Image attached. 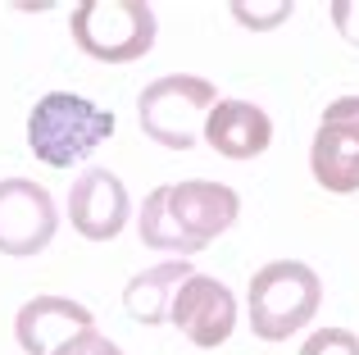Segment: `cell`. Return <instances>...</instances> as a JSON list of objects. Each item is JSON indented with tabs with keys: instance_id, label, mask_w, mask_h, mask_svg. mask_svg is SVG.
I'll list each match as a JSON object with an SVG mask.
<instances>
[{
	"instance_id": "cell-1",
	"label": "cell",
	"mask_w": 359,
	"mask_h": 355,
	"mask_svg": "<svg viewBox=\"0 0 359 355\" xmlns=\"http://www.w3.org/2000/svg\"><path fill=\"white\" fill-rule=\"evenodd\" d=\"M114 137V114L73 91H46L27 114V151L50 169H73Z\"/></svg>"
},
{
	"instance_id": "cell-15",
	"label": "cell",
	"mask_w": 359,
	"mask_h": 355,
	"mask_svg": "<svg viewBox=\"0 0 359 355\" xmlns=\"http://www.w3.org/2000/svg\"><path fill=\"white\" fill-rule=\"evenodd\" d=\"M300 355H359V337L351 328H318L305 337Z\"/></svg>"
},
{
	"instance_id": "cell-2",
	"label": "cell",
	"mask_w": 359,
	"mask_h": 355,
	"mask_svg": "<svg viewBox=\"0 0 359 355\" xmlns=\"http://www.w3.org/2000/svg\"><path fill=\"white\" fill-rule=\"evenodd\" d=\"M323 305V283L300 260H273L250 278L245 310H250V333L259 342H287L305 323H314Z\"/></svg>"
},
{
	"instance_id": "cell-11",
	"label": "cell",
	"mask_w": 359,
	"mask_h": 355,
	"mask_svg": "<svg viewBox=\"0 0 359 355\" xmlns=\"http://www.w3.org/2000/svg\"><path fill=\"white\" fill-rule=\"evenodd\" d=\"M201 142H210V151L223 160H255L273 146V119L250 100H219L205 119Z\"/></svg>"
},
{
	"instance_id": "cell-16",
	"label": "cell",
	"mask_w": 359,
	"mask_h": 355,
	"mask_svg": "<svg viewBox=\"0 0 359 355\" xmlns=\"http://www.w3.org/2000/svg\"><path fill=\"white\" fill-rule=\"evenodd\" d=\"M55 355H123V351H118V342H109L100 328H87V333H78V337H69Z\"/></svg>"
},
{
	"instance_id": "cell-12",
	"label": "cell",
	"mask_w": 359,
	"mask_h": 355,
	"mask_svg": "<svg viewBox=\"0 0 359 355\" xmlns=\"http://www.w3.org/2000/svg\"><path fill=\"white\" fill-rule=\"evenodd\" d=\"M191 274L196 269L187 264V260H164V264H155V269H141V274H132V283L123 287V310H128L141 328H159V323H168V305H173L177 287Z\"/></svg>"
},
{
	"instance_id": "cell-4",
	"label": "cell",
	"mask_w": 359,
	"mask_h": 355,
	"mask_svg": "<svg viewBox=\"0 0 359 355\" xmlns=\"http://www.w3.org/2000/svg\"><path fill=\"white\" fill-rule=\"evenodd\" d=\"M219 105V91L201 73H168L155 78L137 96V119L141 133L159 142L164 151H191L205 133V119Z\"/></svg>"
},
{
	"instance_id": "cell-10",
	"label": "cell",
	"mask_w": 359,
	"mask_h": 355,
	"mask_svg": "<svg viewBox=\"0 0 359 355\" xmlns=\"http://www.w3.org/2000/svg\"><path fill=\"white\" fill-rule=\"evenodd\" d=\"M96 328L91 310L73 296H32L14 314V342L27 355H55L69 337Z\"/></svg>"
},
{
	"instance_id": "cell-7",
	"label": "cell",
	"mask_w": 359,
	"mask_h": 355,
	"mask_svg": "<svg viewBox=\"0 0 359 355\" xmlns=\"http://www.w3.org/2000/svg\"><path fill=\"white\" fill-rule=\"evenodd\" d=\"M168 323L182 333L191 347L214 351L232 337L237 328V296L210 274H191L177 287L173 305H168Z\"/></svg>"
},
{
	"instance_id": "cell-13",
	"label": "cell",
	"mask_w": 359,
	"mask_h": 355,
	"mask_svg": "<svg viewBox=\"0 0 359 355\" xmlns=\"http://www.w3.org/2000/svg\"><path fill=\"white\" fill-rule=\"evenodd\" d=\"M137 232H141V241H146L150 250H168L173 260L196 255V246L177 232V223L168 219V182L146 196V205H141V214H137Z\"/></svg>"
},
{
	"instance_id": "cell-8",
	"label": "cell",
	"mask_w": 359,
	"mask_h": 355,
	"mask_svg": "<svg viewBox=\"0 0 359 355\" xmlns=\"http://www.w3.org/2000/svg\"><path fill=\"white\" fill-rule=\"evenodd\" d=\"M241 214V196L228 182L191 178V182H168V219L177 223L196 250H205L219 232H228Z\"/></svg>"
},
{
	"instance_id": "cell-6",
	"label": "cell",
	"mask_w": 359,
	"mask_h": 355,
	"mask_svg": "<svg viewBox=\"0 0 359 355\" xmlns=\"http://www.w3.org/2000/svg\"><path fill=\"white\" fill-rule=\"evenodd\" d=\"M55 196L32 178H0V255H41L55 241Z\"/></svg>"
},
{
	"instance_id": "cell-3",
	"label": "cell",
	"mask_w": 359,
	"mask_h": 355,
	"mask_svg": "<svg viewBox=\"0 0 359 355\" xmlns=\"http://www.w3.org/2000/svg\"><path fill=\"white\" fill-rule=\"evenodd\" d=\"M73 46L96 64H137L155 51V9L146 0H82L69 18Z\"/></svg>"
},
{
	"instance_id": "cell-17",
	"label": "cell",
	"mask_w": 359,
	"mask_h": 355,
	"mask_svg": "<svg viewBox=\"0 0 359 355\" xmlns=\"http://www.w3.org/2000/svg\"><path fill=\"white\" fill-rule=\"evenodd\" d=\"M332 23H337V32H341L351 46H359V5H351V0L332 5Z\"/></svg>"
},
{
	"instance_id": "cell-9",
	"label": "cell",
	"mask_w": 359,
	"mask_h": 355,
	"mask_svg": "<svg viewBox=\"0 0 359 355\" xmlns=\"http://www.w3.org/2000/svg\"><path fill=\"white\" fill-rule=\"evenodd\" d=\"M69 219L87 241H114L132 219V196L118 173L87 169L69 187Z\"/></svg>"
},
{
	"instance_id": "cell-5",
	"label": "cell",
	"mask_w": 359,
	"mask_h": 355,
	"mask_svg": "<svg viewBox=\"0 0 359 355\" xmlns=\"http://www.w3.org/2000/svg\"><path fill=\"white\" fill-rule=\"evenodd\" d=\"M309 173L337 196L359 192V96H337L309 142Z\"/></svg>"
},
{
	"instance_id": "cell-14",
	"label": "cell",
	"mask_w": 359,
	"mask_h": 355,
	"mask_svg": "<svg viewBox=\"0 0 359 355\" xmlns=\"http://www.w3.org/2000/svg\"><path fill=\"white\" fill-rule=\"evenodd\" d=\"M291 9H296L291 0H278V5H245V0H237V5H232V18H237L241 27H250V32H269V27L287 23Z\"/></svg>"
}]
</instances>
